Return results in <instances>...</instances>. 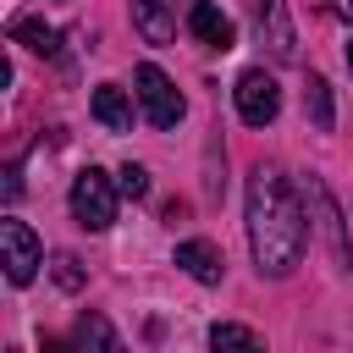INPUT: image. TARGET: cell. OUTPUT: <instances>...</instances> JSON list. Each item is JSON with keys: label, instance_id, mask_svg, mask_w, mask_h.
I'll return each instance as SVG.
<instances>
[{"label": "cell", "instance_id": "cell-1", "mask_svg": "<svg viewBox=\"0 0 353 353\" xmlns=\"http://www.w3.org/2000/svg\"><path fill=\"white\" fill-rule=\"evenodd\" d=\"M309 243V221L298 204V188L287 182L281 165H254L248 176V248L259 276H287L303 259Z\"/></svg>", "mask_w": 353, "mask_h": 353}, {"label": "cell", "instance_id": "cell-2", "mask_svg": "<svg viewBox=\"0 0 353 353\" xmlns=\"http://www.w3.org/2000/svg\"><path fill=\"white\" fill-rule=\"evenodd\" d=\"M116 199H121V188H116L99 165H88V171L72 176V215H77V226L105 232V226L116 221Z\"/></svg>", "mask_w": 353, "mask_h": 353}, {"label": "cell", "instance_id": "cell-3", "mask_svg": "<svg viewBox=\"0 0 353 353\" xmlns=\"http://www.w3.org/2000/svg\"><path fill=\"white\" fill-rule=\"evenodd\" d=\"M0 265H6V281H11V287H28V281L39 276V265H44V248H39L33 226L17 221V215L0 221Z\"/></svg>", "mask_w": 353, "mask_h": 353}, {"label": "cell", "instance_id": "cell-4", "mask_svg": "<svg viewBox=\"0 0 353 353\" xmlns=\"http://www.w3.org/2000/svg\"><path fill=\"white\" fill-rule=\"evenodd\" d=\"M132 83H138V105H143V116H149V127H176L182 121V94H176V83L154 66V61H143L138 72H132Z\"/></svg>", "mask_w": 353, "mask_h": 353}, {"label": "cell", "instance_id": "cell-5", "mask_svg": "<svg viewBox=\"0 0 353 353\" xmlns=\"http://www.w3.org/2000/svg\"><path fill=\"white\" fill-rule=\"evenodd\" d=\"M232 99H237V116H243L248 127H270V121L281 116V88H276V77H270L265 66H248V72L237 77Z\"/></svg>", "mask_w": 353, "mask_h": 353}, {"label": "cell", "instance_id": "cell-6", "mask_svg": "<svg viewBox=\"0 0 353 353\" xmlns=\"http://www.w3.org/2000/svg\"><path fill=\"white\" fill-rule=\"evenodd\" d=\"M254 17H259V39L270 44V55H276V61H292V55H298V44H292L287 0H259V6H254Z\"/></svg>", "mask_w": 353, "mask_h": 353}, {"label": "cell", "instance_id": "cell-7", "mask_svg": "<svg viewBox=\"0 0 353 353\" xmlns=\"http://www.w3.org/2000/svg\"><path fill=\"white\" fill-rule=\"evenodd\" d=\"M132 28L149 44H171L176 39V0H132Z\"/></svg>", "mask_w": 353, "mask_h": 353}, {"label": "cell", "instance_id": "cell-8", "mask_svg": "<svg viewBox=\"0 0 353 353\" xmlns=\"http://www.w3.org/2000/svg\"><path fill=\"white\" fill-rule=\"evenodd\" d=\"M188 33L199 39V44H210V50H232V17L221 11V6H210V0H199L193 11H188Z\"/></svg>", "mask_w": 353, "mask_h": 353}, {"label": "cell", "instance_id": "cell-9", "mask_svg": "<svg viewBox=\"0 0 353 353\" xmlns=\"http://www.w3.org/2000/svg\"><path fill=\"white\" fill-rule=\"evenodd\" d=\"M88 110H94V121H99L105 132H132V99H127V88L99 83L94 99H88Z\"/></svg>", "mask_w": 353, "mask_h": 353}, {"label": "cell", "instance_id": "cell-10", "mask_svg": "<svg viewBox=\"0 0 353 353\" xmlns=\"http://www.w3.org/2000/svg\"><path fill=\"white\" fill-rule=\"evenodd\" d=\"M176 265L193 276V281H204V287H215L221 281V254H215V243H204V237H182L176 243Z\"/></svg>", "mask_w": 353, "mask_h": 353}, {"label": "cell", "instance_id": "cell-11", "mask_svg": "<svg viewBox=\"0 0 353 353\" xmlns=\"http://www.w3.org/2000/svg\"><path fill=\"white\" fill-rule=\"evenodd\" d=\"M11 39L28 44V50H39V55H55V44H61V33L50 22H39V17H11Z\"/></svg>", "mask_w": 353, "mask_h": 353}, {"label": "cell", "instance_id": "cell-12", "mask_svg": "<svg viewBox=\"0 0 353 353\" xmlns=\"http://www.w3.org/2000/svg\"><path fill=\"white\" fill-rule=\"evenodd\" d=\"M309 193H314V204H320V226H325V237H331V254H336V265H347V237H342V215H336L331 193H325L320 182H309Z\"/></svg>", "mask_w": 353, "mask_h": 353}, {"label": "cell", "instance_id": "cell-13", "mask_svg": "<svg viewBox=\"0 0 353 353\" xmlns=\"http://www.w3.org/2000/svg\"><path fill=\"white\" fill-rule=\"evenodd\" d=\"M303 99H309V116H314V127H320V132H331V127H336V110H331V83H325L320 72H309V88H303Z\"/></svg>", "mask_w": 353, "mask_h": 353}, {"label": "cell", "instance_id": "cell-14", "mask_svg": "<svg viewBox=\"0 0 353 353\" xmlns=\"http://www.w3.org/2000/svg\"><path fill=\"white\" fill-rule=\"evenodd\" d=\"M77 342H83V347H99V353H116V347H121L116 331H110L99 314H83V320H77Z\"/></svg>", "mask_w": 353, "mask_h": 353}, {"label": "cell", "instance_id": "cell-15", "mask_svg": "<svg viewBox=\"0 0 353 353\" xmlns=\"http://www.w3.org/2000/svg\"><path fill=\"white\" fill-rule=\"evenodd\" d=\"M210 347H259V331L221 320V325H210Z\"/></svg>", "mask_w": 353, "mask_h": 353}, {"label": "cell", "instance_id": "cell-16", "mask_svg": "<svg viewBox=\"0 0 353 353\" xmlns=\"http://www.w3.org/2000/svg\"><path fill=\"white\" fill-rule=\"evenodd\" d=\"M116 188H121V199H149V171L127 160V165L116 171Z\"/></svg>", "mask_w": 353, "mask_h": 353}, {"label": "cell", "instance_id": "cell-17", "mask_svg": "<svg viewBox=\"0 0 353 353\" xmlns=\"http://www.w3.org/2000/svg\"><path fill=\"white\" fill-rule=\"evenodd\" d=\"M50 270H55V281H61L66 292H77V287H83V265H77L72 254H55V265H50Z\"/></svg>", "mask_w": 353, "mask_h": 353}, {"label": "cell", "instance_id": "cell-18", "mask_svg": "<svg viewBox=\"0 0 353 353\" xmlns=\"http://www.w3.org/2000/svg\"><path fill=\"white\" fill-rule=\"evenodd\" d=\"M6 199H22V165H6Z\"/></svg>", "mask_w": 353, "mask_h": 353}, {"label": "cell", "instance_id": "cell-19", "mask_svg": "<svg viewBox=\"0 0 353 353\" xmlns=\"http://www.w3.org/2000/svg\"><path fill=\"white\" fill-rule=\"evenodd\" d=\"M347 72H353V44H347Z\"/></svg>", "mask_w": 353, "mask_h": 353}, {"label": "cell", "instance_id": "cell-20", "mask_svg": "<svg viewBox=\"0 0 353 353\" xmlns=\"http://www.w3.org/2000/svg\"><path fill=\"white\" fill-rule=\"evenodd\" d=\"M347 17H353V0H347Z\"/></svg>", "mask_w": 353, "mask_h": 353}]
</instances>
